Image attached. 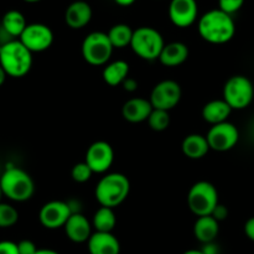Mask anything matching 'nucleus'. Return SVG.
I'll return each mask as SVG.
<instances>
[{"label":"nucleus","mask_w":254,"mask_h":254,"mask_svg":"<svg viewBox=\"0 0 254 254\" xmlns=\"http://www.w3.org/2000/svg\"><path fill=\"white\" fill-rule=\"evenodd\" d=\"M198 34L213 45H223L230 42L236 34V25L232 15L226 14L220 9H212L205 12L198 20Z\"/></svg>","instance_id":"nucleus-1"},{"label":"nucleus","mask_w":254,"mask_h":254,"mask_svg":"<svg viewBox=\"0 0 254 254\" xmlns=\"http://www.w3.org/2000/svg\"><path fill=\"white\" fill-rule=\"evenodd\" d=\"M0 66L14 78L26 76L32 67V52L19 39L0 45Z\"/></svg>","instance_id":"nucleus-2"},{"label":"nucleus","mask_w":254,"mask_h":254,"mask_svg":"<svg viewBox=\"0 0 254 254\" xmlns=\"http://www.w3.org/2000/svg\"><path fill=\"white\" fill-rule=\"evenodd\" d=\"M130 192V181L124 174L111 173L98 181L94 196L103 207L114 208L122 205Z\"/></svg>","instance_id":"nucleus-3"},{"label":"nucleus","mask_w":254,"mask_h":254,"mask_svg":"<svg viewBox=\"0 0 254 254\" xmlns=\"http://www.w3.org/2000/svg\"><path fill=\"white\" fill-rule=\"evenodd\" d=\"M2 195L15 202L30 200L35 192V184L31 176L20 168H7L0 176Z\"/></svg>","instance_id":"nucleus-4"},{"label":"nucleus","mask_w":254,"mask_h":254,"mask_svg":"<svg viewBox=\"0 0 254 254\" xmlns=\"http://www.w3.org/2000/svg\"><path fill=\"white\" fill-rule=\"evenodd\" d=\"M165 42L163 35L150 26H141L134 30L130 47L136 56L146 61L159 60Z\"/></svg>","instance_id":"nucleus-5"},{"label":"nucleus","mask_w":254,"mask_h":254,"mask_svg":"<svg viewBox=\"0 0 254 254\" xmlns=\"http://www.w3.org/2000/svg\"><path fill=\"white\" fill-rule=\"evenodd\" d=\"M218 191L208 181H197L188 193V206L197 217L211 216L218 205Z\"/></svg>","instance_id":"nucleus-6"},{"label":"nucleus","mask_w":254,"mask_h":254,"mask_svg":"<svg viewBox=\"0 0 254 254\" xmlns=\"http://www.w3.org/2000/svg\"><path fill=\"white\" fill-rule=\"evenodd\" d=\"M223 101L233 109H245L254 99V86L248 77L236 74L230 77L223 86Z\"/></svg>","instance_id":"nucleus-7"},{"label":"nucleus","mask_w":254,"mask_h":254,"mask_svg":"<svg viewBox=\"0 0 254 254\" xmlns=\"http://www.w3.org/2000/svg\"><path fill=\"white\" fill-rule=\"evenodd\" d=\"M113 50L108 35L102 31L91 32L82 42V56L92 66H104L108 64Z\"/></svg>","instance_id":"nucleus-8"},{"label":"nucleus","mask_w":254,"mask_h":254,"mask_svg":"<svg viewBox=\"0 0 254 254\" xmlns=\"http://www.w3.org/2000/svg\"><path fill=\"white\" fill-rule=\"evenodd\" d=\"M183 91L180 84L173 79H164L159 82L150 93V103L154 109L171 111L181 101Z\"/></svg>","instance_id":"nucleus-9"},{"label":"nucleus","mask_w":254,"mask_h":254,"mask_svg":"<svg viewBox=\"0 0 254 254\" xmlns=\"http://www.w3.org/2000/svg\"><path fill=\"white\" fill-rule=\"evenodd\" d=\"M206 138L211 150L225 153L237 145L240 140V131L235 124L227 121L211 127Z\"/></svg>","instance_id":"nucleus-10"},{"label":"nucleus","mask_w":254,"mask_h":254,"mask_svg":"<svg viewBox=\"0 0 254 254\" xmlns=\"http://www.w3.org/2000/svg\"><path fill=\"white\" fill-rule=\"evenodd\" d=\"M19 40L32 54L44 52L51 47L54 42V32L47 25L34 22L27 25Z\"/></svg>","instance_id":"nucleus-11"},{"label":"nucleus","mask_w":254,"mask_h":254,"mask_svg":"<svg viewBox=\"0 0 254 254\" xmlns=\"http://www.w3.org/2000/svg\"><path fill=\"white\" fill-rule=\"evenodd\" d=\"M71 215L72 211L68 202L54 200L42 206L39 212V220L47 230H57L64 227Z\"/></svg>","instance_id":"nucleus-12"},{"label":"nucleus","mask_w":254,"mask_h":254,"mask_svg":"<svg viewBox=\"0 0 254 254\" xmlns=\"http://www.w3.org/2000/svg\"><path fill=\"white\" fill-rule=\"evenodd\" d=\"M93 174H103L109 170L114 161V150L108 141L98 140L88 146L84 159Z\"/></svg>","instance_id":"nucleus-13"},{"label":"nucleus","mask_w":254,"mask_h":254,"mask_svg":"<svg viewBox=\"0 0 254 254\" xmlns=\"http://www.w3.org/2000/svg\"><path fill=\"white\" fill-rule=\"evenodd\" d=\"M198 6L196 0H171L169 5V17L178 27H189L196 21Z\"/></svg>","instance_id":"nucleus-14"},{"label":"nucleus","mask_w":254,"mask_h":254,"mask_svg":"<svg viewBox=\"0 0 254 254\" xmlns=\"http://www.w3.org/2000/svg\"><path fill=\"white\" fill-rule=\"evenodd\" d=\"M91 222L84 215L79 213H72L71 217L64 225V233L67 238L73 243H84L88 242L92 236Z\"/></svg>","instance_id":"nucleus-15"},{"label":"nucleus","mask_w":254,"mask_h":254,"mask_svg":"<svg viewBox=\"0 0 254 254\" xmlns=\"http://www.w3.org/2000/svg\"><path fill=\"white\" fill-rule=\"evenodd\" d=\"M92 7L84 0H76L67 6L64 11V21L67 26L73 30L87 26L92 20Z\"/></svg>","instance_id":"nucleus-16"},{"label":"nucleus","mask_w":254,"mask_h":254,"mask_svg":"<svg viewBox=\"0 0 254 254\" xmlns=\"http://www.w3.org/2000/svg\"><path fill=\"white\" fill-rule=\"evenodd\" d=\"M89 254H119L121 243L112 232H94L87 242Z\"/></svg>","instance_id":"nucleus-17"},{"label":"nucleus","mask_w":254,"mask_h":254,"mask_svg":"<svg viewBox=\"0 0 254 254\" xmlns=\"http://www.w3.org/2000/svg\"><path fill=\"white\" fill-rule=\"evenodd\" d=\"M153 109L149 99L136 97V98H131L124 103L123 108H122V114H123V118L129 123H141L144 121H148Z\"/></svg>","instance_id":"nucleus-18"},{"label":"nucleus","mask_w":254,"mask_h":254,"mask_svg":"<svg viewBox=\"0 0 254 254\" xmlns=\"http://www.w3.org/2000/svg\"><path fill=\"white\" fill-rule=\"evenodd\" d=\"M220 233V222L212 216L197 217L193 225V236L198 242L207 245L215 242Z\"/></svg>","instance_id":"nucleus-19"},{"label":"nucleus","mask_w":254,"mask_h":254,"mask_svg":"<svg viewBox=\"0 0 254 254\" xmlns=\"http://www.w3.org/2000/svg\"><path fill=\"white\" fill-rule=\"evenodd\" d=\"M189 59V47L184 42L174 41L165 44L159 61L166 67H176L183 64Z\"/></svg>","instance_id":"nucleus-20"},{"label":"nucleus","mask_w":254,"mask_h":254,"mask_svg":"<svg viewBox=\"0 0 254 254\" xmlns=\"http://www.w3.org/2000/svg\"><path fill=\"white\" fill-rule=\"evenodd\" d=\"M232 108L223 99H213L207 102L202 108V118L211 126L227 122Z\"/></svg>","instance_id":"nucleus-21"},{"label":"nucleus","mask_w":254,"mask_h":254,"mask_svg":"<svg viewBox=\"0 0 254 254\" xmlns=\"http://www.w3.org/2000/svg\"><path fill=\"white\" fill-rule=\"evenodd\" d=\"M181 149L186 158L192 159V160H198L202 159L208 150H211L208 145L207 138L201 134H189L185 136L181 144Z\"/></svg>","instance_id":"nucleus-22"},{"label":"nucleus","mask_w":254,"mask_h":254,"mask_svg":"<svg viewBox=\"0 0 254 254\" xmlns=\"http://www.w3.org/2000/svg\"><path fill=\"white\" fill-rule=\"evenodd\" d=\"M129 76V64L124 60H117V61L109 62L104 66L102 77L103 81L108 86L116 87L123 84V82Z\"/></svg>","instance_id":"nucleus-23"},{"label":"nucleus","mask_w":254,"mask_h":254,"mask_svg":"<svg viewBox=\"0 0 254 254\" xmlns=\"http://www.w3.org/2000/svg\"><path fill=\"white\" fill-rule=\"evenodd\" d=\"M27 22L22 12L19 10H9L4 14L1 20V29L10 37H20L26 29Z\"/></svg>","instance_id":"nucleus-24"},{"label":"nucleus","mask_w":254,"mask_h":254,"mask_svg":"<svg viewBox=\"0 0 254 254\" xmlns=\"http://www.w3.org/2000/svg\"><path fill=\"white\" fill-rule=\"evenodd\" d=\"M117 225V217L113 208L101 207L94 212L92 226L96 232H112Z\"/></svg>","instance_id":"nucleus-25"},{"label":"nucleus","mask_w":254,"mask_h":254,"mask_svg":"<svg viewBox=\"0 0 254 254\" xmlns=\"http://www.w3.org/2000/svg\"><path fill=\"white\" fill-rule=\"evenodd\" d=\"M133 32L134 30H131L129 25L117 24L109 29L107 35H108L114 49H123V47L130 46Z\"/></svg>","instance_id":"nucleus-26"},{"label":"nucleus","mask_w":254,"mask_h":254,"mask_svg":"<svg viewBox=\"0 0 254 254\" xmlns=\"http://www.w3.org/2000/svg\"><path fill=\"white\" fill-rule=\"evenodd\" d=\"M148 123L154 131H164L170 126V114L163 109H153L148 118Z\"/></svg>","instance_id":"nucleus-27"},{"label":"nucleus","mask_w":254,"mask_h":254,"mask_svg":"<svg viewBox=\"0 0 254 254\" xmlns=\"http://www.w3.org/2000/svg\"><path fill=\"white\" fill-rule=\"evenodd\" d=\"M19 212L14 206L0 202V228H9L16 225Z\"/></svg>","instance_id":"nucleus-28"},{"label":"nucleus","mask_w":254,"mask_h":254,"mask_svg":"<svg viewBox=\"0 0 254 254\" xmlns=\"http://www.w3.org/2000/svg\"><path fill=\"white\" fill-rule=\"evenodd\" d=\"M93 175V171L91 170L88 165L86 164V161H82V163H77L76 165L72 168L71 176L72 180L76 181L78 184H84L89 180Z\"/></svg>","instance_id":"nucleus-29"},{"label":"nucleus","mask_w":254,"mask_h":254,"mask_svg":"<svg viewBox=\"0 0 254 254\" xmlns=\"http://www.w3.org/2000/svg\"><path fill=\"white\" fill-rule=\"evenodd\" d=\"M245 4V0H218V9L225 11L226 14H235Z\"/></svg>","instance_id":"nucleus-30"},{"label":"nucleus","mask_w":254,"mask_h":254,"mask_svg":"<svg viewBox=\"0 0 254 254\" xmlns=\"http://www.w3.org/2000/svg\"><path fill=\"white\" fill-rule=\"evenodd\" d=\"M17 248H19L20 254H35L37 252L39 248L36 247L32 241L30 240H22L17 243Z\"/></svg>","instance_id":"nucleus-31"},{"label":"nucleus","mask_w":254,"mask_h":254,"mask_svg":"<svg viewBox=\"0 0 254 254\" xmlns=\"http://www.w3.org/2000/svg\"><path fill=\"white\" fill-rule=\"evenodd\" d=\"M0 254H20L17 243L11 241H1L0 242Z\"/></svg>","instance_id":"nucleus-32"},{"label":"nucleus","mask_w":254,"mask_h":254,"mask_svg":"<svg viewBox=\"0 0 254 254\" xmlns=\"http://www.w3.org/2000/svg\"><path fill=\"white\" fill-rule=\"evenodd\" d=\"M211 216H212V217H215L216 220L218 221V222L226 220V218H227V216H228L227 207H226L225 205H221V203H218V205L216 206L215 210H213L212 215H211Z\"/></svg>","instance_id":"nucleus-33"},{"label":"nucleus","mask_w":254,"mask_h":254,"mask_svg":"<svg viewBox=\"0 0 254 254\" xmlns=\"http://www.w3.org/2000/svg\"><path fill=\"white\" fill-rule=\"evenodd\" d=\"M245 235L247 236L248 240L254 242V217H251L245 223Z\"/></svg>","instance_id":"nucleus-34"},{"label":"nucleus","mask_w":254,"mask_h":254,"mask_svg":"<svg viewBox=\"0 0 254 254\" xmlns=\"http://www.w3.org/2000/svg\"><path fill=\"white\" fill-rule=\"evenodd\" d=\"M123 87L127 92H134L136 88H138V82H136L134 78L128 77V78L123 82Z\"/></svg>","instance_id":"nucleus-35"},{"label":"nucleus","mask_w":254,"mask_h":254,"mask_svg":"<svg viewBox=\"0 0 254 254\" xmlns=\"http://www.w3.org/2000/svg\"><path fill=\"white\" fill-rule=\"evenodd\" d=\"M201 251H202L205 254H218V247L213 242L205 245L203 250H201Z\"/></svg>","instance_id":"nucleus-36"},{"label":"nucleus","mask_w":254,"mask_h":254,"mask_svg":"<svg viewBox=\"0 0 254 254\" xmlns=\"http://www.w3.org/2000/svg\"><path fill=\"white\" fill-rule=\"evenodd\" d=\"M116 4H118L119 6H130L135 2V0H114Z\"/></svg>","instance_id":"nucleus-37"},{"label":"nucleus","mask_w":254,"mask_h":254,"mask_svg":"<svg viewBox=\"0 0 254 254\" xmlns=\"http://www.w3.org/2000/svg\"><path fill=\"white\" fill-rule=\"evenodd\" d=\"M35 254H60V253L54 250H49V248H41V250H37V252Z\"/></svg>","instance_id":"nucleus-38"},{"label":"nucleus","mask_w":254,"mask_h":254,"mask_svg":"<svg viewBox=\"0 0 254 254\" xmlns=\"http://www.w3.org/2000/svg\"><path fill=\"white\" fill-rule=\"evenodd\" d=\"M6 77H7V74L5 73L4 68H2V67L0 66V86H2V84H4V82H5V79H6Z\"/></svg>","instance_id":"nucleus-39"},{"label":"nucleus","mask_w":254,"mask_h":254,"mask_svg":"<svg viewBox=\"0 0 254 254\" xmlns=\"http://www.w3.org/2000/svg\"><path fill=\"white\" fill-rule=\"evenodd\" d=\"M184 254H205V253L200 250H189V251H186Z\"/></svg>","instance_id":"nucleus-40"},{"label":"nucleus","mask_w":254,"mask_h":254,"mask_svg":"<svg viewBox=\"0 0 254 254\" xmlns=\"http://www.w3.org/2000/svg\"><path fill=\"white\" fill-rule=\"evenodd\" d=\"M24 1H27V2H37V1H40V0H24Z\"/></svg>","instance_id":"nucleus-41"},{"label":"nucleus","mask_w":254,"mask_h":254,"mask_svg":"<svg viewBox=\"0 0 254 254\" xmlns=\"http://www.w3.org/2000/svg\"><path fill=\"white\" fill-rule=\"evenodd\" d=\"M1 196H2V192H1V188H0V198H1Z\"/></svg>","instance_id":"nucleus-42"}]
</instances>
